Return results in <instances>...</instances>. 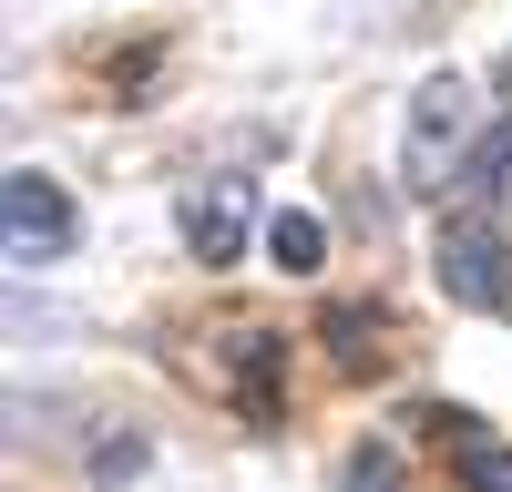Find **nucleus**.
<instances>
[{
	"instance_id": "1",
	"label": "nucleus",
	"mask_w": 512,
	"mask_h": 492,
	"mask_svg": "<svg viewBox=\"0 0 512 492\" xmlns=\"http://www.w3.org/2000/svg\"><path fill=\"white\" fill-rule=\"evenodd\" d=\"M492 123H502V113H482V82H472V72H431V82H420V103H410V154H400L410 195L441 205L461 175H472V154H482Z\"/></svg>"
},
{
	"instance_id": "6",
	"label": "nucleus",
	"mask_w": 512,
	"mask_h": 492,
	"mask_svg": "<svg viewBox=\"0 0 512 492\" xmlns=\"http://www.w3.org/2000/svg\"><path fill=\"white\" fill-rule=\"evenodd\" d=\"M267 257H277L287 277H318V257H328V226L287 205V216H267Z\"/></svg>"
},
{
	"instance_id": "7",
	"label": "nucleus",
	"mask_w": 512,
	"mask_h": 492,
	"mask_svg": "<svg viewBox=\"0 0 512 492\" xmlns=\"http://www.w3.org/2000/svg\"><path fill=\"white\" fill-rule=\"evenodd\" d=\"M338 492H410V462L390 441H359L349 462H338Z\"/></svg>"
},
{
	"instance_id": "3",
	"label": "nucleus",
	"mask_w": 512,
	"mask_h": 492,
	"mask_svg": "<svg viewBox=\"0 0 512 492\" xmlns=\"http://www.w3.org/2000/svg\"><path fill=\"white\" fill-rule=\"evenodd\" d=\"M0 236H11V267H62L82 246V216H72V195L52 175H11V195H0Z\"/></svg>"
},
{
	"instance_id": "4",
	"label": "nucleus",
	"mask_w": 512,
	"mask_h": 492,
	"mask_svg": "<svg viewBox=\"0 0 512 492\" xmlns=\"http://www.w3.org/2000/svg\"><path fill=\"white\" fill-rule=\"evenodd\" d=\"M185 246H195L205 267H236L246 246H256V185H246V175L195 185V195H185Z\"/></svg>"
},
{
	"instance_id": "8",
	"label": "nucleus",
	"mask_w": 512,
	"mask_h": 492,
	"mask_svg": "<svg viewBox=\"0 0 512 492\" xmlns=\"http://www.w3.org/2000/svg\"><path fill=\"white\" fill-rule=\"evenodd\" d=\"M318 328H328V359H349V369H379V339H369V328H379V308H328Z\"/></svg>"
},
{
	"instance_id": "9",
	"label": "nucleus",
	"mask_w": 512,
	"mask_h": 492,
	"mask_svg": "<svg viewBox=\"0 0 512 492\" xmlns=\"http://www.w3.org/2000/svg\"><path fill=\"white\" fill-rule=\"evenodd\" d=\"M502 93H512V52H502Z\"/></svg>"
},
{
	"instance_id": "5",
	"label": "nucleus",
	"mask_w": 512,
	"mask_h": 492,
	"mask_svg": "<svg viewBox=\"0 0 512 492\" xmlns=\"http://www.w3.org/2000/svg\"><path fill=\"white\" fill-rule=\"evenodd\" d=\"M420 421H431L441 441H451V482L461 492H512V451L472 421V410H451V400H431V410H420Z\"/></svg>"
},
{
	"instance_id": "2",
	"label": "nucleus",
	"mask_w": 512,
	"mask_h": 492,
	"mask_svg": "<svg viewBox=\"0 0 512 492\" xmlns=\"http://www.w3.org/2000/svg\"><path fill=\"white\" fill-rule=\"evenodd\" d=\"M441 287L461 308H502L512 298V236L492 205H451V226H441Z\"/></svg>"
}]
</instances>
